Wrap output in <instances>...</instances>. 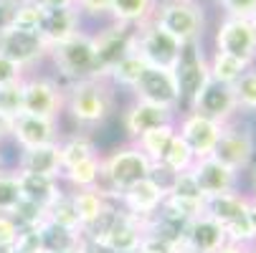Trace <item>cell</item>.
<instances>
[{
	"instance_id": "cell-1",
	"label": "cell",
	"mask_w": 256,
	"mask_h": 253,
	"mask_svg": "<svg viewBox=\"0 0 256 253\" xmlns=\"http://www.w3.org/2000/svg\"><path fill=\"white\" fill-rule=\"evenodd\" d=\"M64 112L71 117V122L84 129L99 127L114 112V86L106 79L68 84L64 89Z\"/></svg>"
},
{
	"instance_id": "cell-2",
	"label": "cell",
	"mask_w": 256,
	"mask_h": 253,
	"mask_svg": "<svg viewBox=\"0 0 256 253\" xmlns=\"http://www.w3.org/2000/svg\"><path fill=\"white\" fill-rule=\"evenodd\" d=\"M152 162L150 157L140 152V147L134 142L117 147L109 155H102V183L99 188L109 195V198H120L127 188H132L140 180L152 175Z\"/></svg>"
},
{
	"instance_id": "cell-3",
	"label": "cell",
	"mask_w": 256,
	"mask_h": 253,
	"mask_svg": "<svg viewBox=\"0 0 256 253\" xmlns=\"http://www.w3.org/2000/svg\"><path fill=\"white\" fill-rule=\"evenodd\" d=\"M48 58L68 84L86 81V79H104L102 71H99V63H96L94 41H92L89 30H79V33L71 35L68 41L48 48Z\"/></svg>"
},
{
	"instance_id": "cell-4",
	"label": "cell",
	"mask_w": 256,
	"mask_h": 253,
	"mask_svg": "<svg viewBox=\"0 0 256 253\" xmlns=\"http://www.w3.org/2000/svg\"><path fill=\"white\" fill-rule=\"evenodd\" d=\"M152 23H158L175 41L186 46L193 41H203L206 13L198 0H160L152 13Z\"/></svg>"
},
{
	"instance_id": "cell-5",
	"label": "cell",
	"mask_w": 256,
	"mask_h": 253,
	"mask_svg": "<svg viewBox=\"0 0 256 253\" xmlns=\"http://www.w3.org/2000/svg\"><path fill=\"white\" fill-rule=\"evenodd\" d=\"M213 157L221 160L224 165H228L236 172H246L254 160H256V137L251 132V127L246 122L231 119L228 124L221 127V137L216 142Z\"/></svg>"
},
{
	"instance_id": "cell-6",
	"label": "cell",
	"mask_w": 256,
	"mask_h": 253,
	"mask_svg": "<svg viewBox=\"0 0 256 253\" xmlns=\"http://www.w3.org/2000/svg\"><path fill=\"white\" fill-rule=\"evenodd\" d=\"M203 41H193L186 43L180 51V58L172 68L175 81H178V91H180V112H188L193 99L198 96V91L206 86V81L210 79L208 74V58L203 53Z\"/></svg>"
},
{
	"instance_id": "cell-7",
	"label": "cell",
	"mask_w": 256,
	"mask_h": 253,
	"mask_svg": "<svg viewBox=\"0 0 256 253\" xmlns=\"http://www.w3.org/2000/svg\"><path fill=\"white\" fill-rule=\"evenodd\" d=\"M182 43L175 41L168 30H162L158 23L148 20L144 25H137V38H134V53L148 63L158 68H175L180 58Z\"/></svg>"
},
{
	"instance_id": "cell-8",
	"label": "cell",
	"mask_w": 256,
	"mask_h": 253,
	"mask_svg": "<svg viewBox=\"0 0 256 253\" xmlns=\"http://www.w3.org/2000/svg\"><path fill=\"white\" fill-rule=\"evenodd\" d=\"M23 114L58 119L64 112V89L48 76H23Z\"/></svg>"
},
{
	"instance_id": "cell-9",
	"label": "cell",
	"mask_w": 256,
	"mask_h": 253,
	"mask_svg": "<svg viewBox=\"0 0 256 253\" xmlns=\"http://www.w3.org/2000/svg\"><path fill=\"white\" fill-rule=\"evenodd\" d=\"M134 38H137V28L124 25V23H114V20H112V25L92 33L96 63H99V71L104 79L127 53L134 51Z\"/></svg>"
},
{
	"instance_id": "cell-10",
	"label": "cell",
	"mask_w": 256,
	"mask_h": 253,
	"mask_svg": "<svg viewBox=\"0 0 256 253\" xmlns=\"http://www.w3.org/2000/svg\"><path fill=\"white\" fill-rule=\"evenodd\" d=\"M0 53L16 61L18 66L28 68L38 61L48 58V46L38 30H26L16 25H0Z\"/></svg>"
},
{
	"instance_id": "cell-11",
	"label": "cell",
	"mask_w": 256,
	"mask_h": 253,
	"mask_svg": "<svg viewBox=\"0 0 256 253\" xmlns=\"http://www.w3.org/2000/svg\"><path fill=\"white\" fill-rule=\"evenodd\" d=\"M213 51L236 56L246 63H256V33L246 18L226 15L213 33Z\"/></svg>"
},
{
	"instance_id": "cell-12",
	"label": "cell",
	"mask_w": 256,
	"mask_h": 253,
	"mask_svg": "<svg viewBox=\"0 0 256 253\" xmlns=\"http://www.w3.org/2000/svg\"><path fill=\"white\" fill-rule=\"evenodd\" d=\"M188 112L208 117V119H213L218 124H228L231 119H236L241 114L236 94H234V86L231 84H221V81H213V79L206 81V86L198 91V96L193 99Z\"/></svg>"
},
{
	"instance_id": "cell-13",
	"label": "cell",
	"mask_w": 256,
	"mask_h": 253,
	"mask_svg": "<svg viewBox=\"0 0 256 253\" xmlns=\"http://www.w3.org/2000/svg\"><path fill=\"white\" fill-rule=\"evenodd\" d=\"M132 96L150 101L165 109H175L180 112V91H178V81L170 68H158V66H148L142 71L140 81L132 86Z\"/></svg>"
},
{
	"instance_id": "cell-14",
	"label": "cell",
	"mask_w": 256,
	"mask_h": 253,
	"mask_svg": "<svg viewBox=\"0 0 256 253\" xmlns=\"http://www.w3.org/2000/svg\"><path fill=\"white\" fill-rule=\"evenodd\" d=\"M221 127L224 124H218V122H213L208 117H200L196 112H182L175 119L178 137L190 147V152H193L196 160L213 155L216 142H218V137H221Z\"/></svg>"
},
{
	"instance_id": "cell-15",
	"label": "cell",
	"mask_w": 256,
	"mask_h": 253,
	"mask_svg": "<svg viewBox=\"0 0 256 253\" xmlns=\"http://www.w3.org/2000/svg\"><path fill=\"white\" fill-rule=\"evenodd\" d=\"M165 198H168L165 185L158 183V180L150 175V177L140 180V183H134L132 188H127V190L117 198V203L122 205V210H127L130 215H134V218H140V221L148 223L152 215L160 210V205H162Z\"/></svg>"
},
{
	"instance_id": "cell-16",
	"label": "cell",
	"mask_w": 256,
	"mask_h": 253,
	"mask_svg": "<svg viewBox=\"0 0 256 253\" xmlns=\"http://www.w3.org/2000/svg\"><path fill=\"white\" fill-rule=\"evenodd\" d=\"M175 119H178L175 109H165V106L142 101V99H132V104L122 112V127H124L130 142H137L150 129H158L162 124H172Z\"/></svg>"
},
{
	"instance_id": "cell-17",
	"label": "cell",
	"mask_w": 256,
	"mask_h": 253,
	"mask_svg": "<svg viewBox=\"0 0 256 253\" xmlns=\"http://www.w3.org/2000/svg\"><path fill=\"white\" fill-rule=\"evenodd\" d=\"M190 172H193V175H196V180H198L203 198H210V195H221V193H234V190H238L241 172L231 170L228 165H224L221 160H216L213 155L196 160V162H193V167H190Z\"/></svg>"
},
{
	"instance_id": "cell-18",
	"label": "cell",
	"mask_w": 256,
	"mask_h": 253,
	"mask_svg": "<svg viewBox=\"0 0 256 253\" xmlns=\"http://www.w3.org/2000/svg\"><path fill=\"white\" fill-rule=\"evenodd\" d=\"M61 127L58 119H46V117H33V114H18L13 119V132L10 139L18 144L20 150H30V147H41V144H54L58 142Z\"/></svg>"
},
{
	"instance_id": "cell-19",
	"label": "cell",
	"mask_w": 256,
	"mask_h": 253,
	"mask_svg": "<svg viewBox=\"0 0 256 253\" xmlns=\"http://www.w3.org/2000/svg\"><path fill=\"white\" fill-rule=\"evenodd\" d=\"M82 30V10L79 8H54V10H44L41 23H38V33L46 41L48 48L68 41L74 33Z\"/></svg>"
},
{
	"instance_id": "cell-20",
	"label": "cell",
	"mask_w": 256,
	"mask_h": 253,
	"mask_svg": "<svg viewBox=\"0 0 256 253\" xmlns=\"http://www.w3.org/2000/svg\"><path fill=\"white\" fill-rule=\"evenodd\" d=\"M144 221L134 218V215H130L127 210H122L120 221L114 223V228L109 231L99 243H104L106 248H112L114 253H134L144 238Z\"/></svg>"
},
{
	"instance_id": "cell-21",
	"label": "cell",
	"mask_w": 256,
	"mask_h": 253,
	"mask_svg": "<svg viewBox=\"0 0 256 253\" xmlns=\"http://www.w3.org/2000/svg\"><path fill=\"white\" fill-rule=\"evenodd\" d=\"M186 241H188L193 253H213V251L221 248L228 238H226V231H224L221 223H216L213 218H208L206 213H200L188 223Z\"/></svg>"
},
{
	"instance_id": "cell-22",
	"label": "cell",
	"mask_w": 256,
	"mask_h": 253,
	"mask_svg": "<svg viewBox=\"0 0 256 253\" xmlns=\"http://www.w3.org/2000/svg\"><path fill=\"white\" fill-rule=\"evenodd\" d=\"M18 172V185L23 200H30L41 208H48L66 188L61 183V177H48V175H36V172Z\"/></svg>"
},
{
	"instance_id": "cell-23",
	"label": "cell",
	"mask_w": 256,
	"mask_h": 253,
	"mask_svg": "<svg viewBox=\"0 0 256 253\" xmlns=\"http://www.w3.org/2000/svg\"><path fill=\"white\" fill-rule=\"evenodd\" d=\"M203 213L216 223H221L224 228L248 213V195L246 193H221V195H210L203 198Z\"/></svg>"
},
{
	"instance_id": "cell-24",
	"label": "cell",
	"mask_w": 256,
	"mask_h": 253,
	"mask_svg": "<svg viewBox=\"0 0 256 253\" xmlns=\"http://www.w3.org/2000/svg\"><path fill=\"white\" fill-rule=\"evenodd\" d=\"M18 170L20 172H36V175H48V177H61L64 167H61L58 142L41 144V147H30V150H20Z\"/></svg>"
},
{
	"instance_id": "cell-25",
	"label": "cell",
	"mask_w": 256,
	"mask_h": 253,
	"mask_svg": "<svg viewBox=\"0 0 256 253\" xmlns=\"http://www.w3.org/2000/svg\"><path fill=\"white\" fill-rule=\"evenodd\" d=\"M38 233H41L44 253H74L84 243V233L79 228H64L48 221L38 226Z\"/></svg>"
},
{
	"instance_id": "cell-26",
	"label": "cell",
	"mask_w": 256,
	"mask_h": 253,
	"mask_svg": "<svg viewBox=\"0 0 256 253\" xmlns=\"http://www.w3.org/2000/svg\"><path fill=\"white\" fill-rule=\"evenodd\" d=\"M158 0H112L109 5V18L114 23H124V25H144L148 20H152Z\"/></svg>"
},
{
	"instance_id": "cell-27",
	"label": "cell",
	"mask_w": 256,
	"mask_h": 253,
	"mask_svg": "<svg viewBox=\"0 0 256 253\" xmlns=\"http://www.w3.org/2000/svg\"><path fill=\"white\" fill-rule=\"evenodd\" d=\"M61 183H66L68 190H89L99 188L102 183V155H94L84 162H76L61 172Z\"/></svg>"
},
{
	"instance_id": "cell-28",
	"label": "cell",
	"mask_w": 256,
	"mask_h": 253,
	"mask_svg": "<svg viewBox=\"0 0 256 253\" xmlns=\"http://www.w3.org/2000/svg\"><path fill=\"white\" fill-rule=\"evenodd\" d=\"M71 193V200H74V210L79 215V226L82 231L89 228L99 215L102 210L106 208V203L112 200L102 188H89V190H68Z\"/></svg>"
},
{
	"instance_id": "cell-29",
	"label": "cell",
	"mask_w": 256,
	"mask_h": 253,
	"mask_svg": "<svg viewBox=\"0 0 256 253\" xmlns=\"http://www.w3.org/2000/svg\"><path fill=\"white\" fill-rule=\"evenodd\" d=\"M58 152H61V167H71L76 162H84L94 155H99V147L94 144V139L86 134V132H74L68 137H61L58 139ZM61 170V172H64Z\"/></svg>"
},
{
	"instance_id": "cell-30",
	"label": "cell",
	"mask_w": 256,
	"mask_h": 253,
	"mask_svg": "<svg viewBox=\"0 0 256 253\" xmlns=\"http://www.w3.org/2000/svg\"><path fill=\"white\" fill-rule=\"evenodd\" d=\"M175 134H178V129H175V122H172V124H162V127H158V129L144 132L134 144L140 147V152H144V155L150 157V162H152V165H158V162L165 157L168 147L172 144Z\"/></svg>"
},
{
	"instance_id": "cell-31",
	"label": "cell",
	"mask_w": 256,
	"mask_h": 253,
	"mask_svg": "<svg viewBox=\"0 0 256 253\" xmlns=\"http://www.w3.org/2000/svg\"><path fill=\"white\" fill-rule=\"evenodd\" d=\"M251 63L236 58V56H228V53H221V51H213L210 58H208V74L213 81H221V84H236L238 76L248 68Z\"/></svg>"
},
{
	"instance_id": "cell-32",
	"label": "cell",
	"mask_w": 256,
	"mask_h": 253,
	"mask_svg": "<svg viewBox=\"0 0 256 253\" xmlns=\"http://www.w3.org/2000/svg\"><path fill=\"white\" fill-rule=\"evenodd\" d=\"M144 68H148V63H144V61L132 51V53H127L112 71H109L106 81L112 84L114 89H127V91H132V86L140 81V76H142Z\"/></svg>"
},
{
	"instance_id": "cell-33",
	"label": "cell",
	"mask_w": 256,
	"mask_h": 253,
	"mask_svg": "<svg viewBox=\"0 0 256 253\" xmlns=\"http://www.w3.org/2000/svg\"><path fill=\"white\" fill-rule=\"evenodd\" d=\"M168 198H175V200H182V203H196V205H203V193H200V185L190 170L186 172H175L168 183Z\"/></svg>"
},
{
	"instance_id": "cell-34",
	"label": "cell",
	"mask_w": 256,
	"mask_h": 253,
	"mask_svg": "<svg viewBox=\"0 0 256 253\" xmlns=\"http://www.w3.org/2000/svg\"><path fill=\"white\" fill-rule=\"evenodd\" d=\"M46 221L48 223H56V226H64V228H79V215L74 210V200H71V193L64 190L48 208H46Z\"/></svg>"
},
{
	"instance_id": "cell-35",
	"label": "cell",
	"mask_w": 256,
	"mask_h": 253,
	"mask_svg": "<svg viewBox=\"0 0 256 253\" xmlns=\"http://www.w3.org/2000/svg\"><path fill=\"white\" fill-rule=\"evenodd\" d=\"M234 94L238 101V112L256 114V63H251L238 76V81L234 84Z\"/></svg>"
},
{
	"instance_id": "cell-36",
	"label": "cell",
	"mask_w": 256,
	"mask_h": 253,
	"mask_svg": "<svg viewBox=\"0 0 256 253\" xmlns=\"http://www.w3.org/2000/svg\"><path fill=\"white\" fill-rule=\"evenodd\" d=\"M193 162H196V157H193L190 147H188V144L175 134L172 144L168 147L165 157H162L158 165H162L170 175H175V172H186V170H190V167H193Z\"/></svg>"
},
{
	"instance_id": "cell-37",
	"label": "cell",
	"mask_w": 256,
	"mask_h": 253,
	"mask_svg": "<svg viewBox=\"0 0 256 253\" xmlns=\"http://www.w3.org/2000/svg\"><path fill=\"white\" fill-rule=\"evenodd\" d=\"M41 15H44V8L36 5L33 0H23L18 3L10 15H8V25H16V28H26V30H38V23H41Z\"/></svg>"
},
{
	"instance_id": "cell-38",
	"label": "cell",
	"mask_w": 256,
	"mask_h": 253,
	"mask_svg": "<svg viewBox=\"0 0 256 253\" xmlns=\"http://www.w3.org/2000/svg\"><path fill=\"white\" fill-rule=\"evenodd\" d=\"M23 200L20 185H18V172L0 170V213H13V208Z\"/></svg>"
},
{
	"instance_id": "cell-39",
	"label": "cell",
	"mask_w": 256,
	"mask_h": 253,
	"mask_svg": "<svg viewBox=\"0 0 256 253\" xmlns=\"http://www.w3.org/2000/svg\"><path fill=\"white\" fill-rule=\"evenodd\" d=\"M13 221L18 223V228H38L44 221H46V208L36 205L30 200H20L16 208H13Z\"/></svg>"
},
{
	"instance_id": "cell-40",
	"label": "cell",
	"mask_w": 256,
	"mask_h": 253,
	"mask_svg": "<svg viewBox=\"0 0 256 253\" xmlns=\"http://www.w3.org/2000/svg\"><path fill=\"white\" fill-rule=\"evenodd\" d=\"M0 112L13 117V119L18 114H23V89H20V81L8 84V86H0Z\"/></svg>"
},
{
	"instance_id": "cell-41",
	"label": "cell",
	"mask_w": 256,
	"mask_h": 253,
	"mask_svg": "<svg viewBox=\"0 0 256 253\" xmlns=\"http://www.w3.org/2000/svg\"><path fill=\"white\" fill-rule=\"evenodd\" d=\"M224 231H226V238H228L231 243H238V246H251V243H256L248 215H244V218H238V221L228 223Z\"/></svg>"
},
{
	"instance_id": "cell-42",
	"label": "cell",
	"mask_w": 256,
	"mask_h": 253,
	"mask_svg": "<svg viewBox=\"0 0 256 253\" xmlns=\"http://www.w3.org/2000/svg\"><path fill=\"white\" fill-rule=\"evenodd\" d=\"M13 251L16 253H44V243H41L38 228H20Z\"/></svg>"
},
{
	"instance_id": "cell-43",
	"label": "cell",
	"mask_w": 256,
	"mask_h": 253,
	"mask_svg": "<svg viewBox=\"0 0 256 253\" xmlns=\"http://www.w3.org/2000/svg\"><path fill=\"white\" fill-rule=\"evenodd\" d=\"M226 15L231 18H251L256 13V0H218Z\"/></svg>"
},
{
	"instance_id": "cell-44",
	"label": "cell",
	"mask_w": 256,
	"mask_h": 253,
	"mask_svg": "<svg viewBox=\"0 0 256 253\" xmlns=\"http://www.w3.org/2000/svg\"><path fill=\"white\" fill-rule=\"evenodd\" d=\"M18 233H20V228H18V223L13 221V215L0 213V251L13 248V246H16Z\"/></svg>"
},
{
	"instance_id": "cell-45",
	"label": "cell",
	"mask_w": 256,
	"mask_h": 253,
	"mask_svg": "<svg viewBox=\"0 0 256 253\" xmlns=\"http://www.w3.org/2000/svg\"><path fill=\"white\" fill-rule=\"evenodd\" d=\"M23 76H26V68L18 66L16 61H10L8 56L0 53V86H8V84L23 81Z\"/></svg>"
},
{
	"instance_id": "cell-46",
	"label": "cell",
	"mask_w": 256,
	"mask_h": 253,
	"mask_svg": "<svg viewBox=\"0 0 256 253\" xmlns=\"http://www.w3.org/2000/svg\"><path fill=\"white\" fill-rule=\"evenodd\" d=\"M137 253H175V246L162 241V238H158V236H152V233H144Z\"/></svg>"
},
{
	"instance_id": "cell-47",
	"label": "cell",
	"mask_w": 256,
	"mask_h": 253,
	"mask_svg": "<svg viewBox=\"0 0 256 253\" xmlns=\"http://www.w3.org/2000/svg\"><path fill=\"white\" fill-rule=\"evenodd\" d=\"M109 5L112 0H76V8L82 10V15H109Z\"/></svg>"
},
{
	"instance_id": "cell-48",
	"label": "cell",
	"mask_w": 256,
	"mask_h": 253,
	"mask_svg": "<svg viewBox=\"0 0 256 253\" xmlns=\"http://www.w3.org/2000/svg\"><path fill=\"white\" fill-rule=\"evenodd\" d=\"M36 5H41L44 10H54V8H76V0H33Z\"/></svg>"
},
{
	"instance_id": "cell-49",
	"label": "cell",
	"mask_w": 256,
	"mask_h": 253,
	"mask_svg": "<svg viewBox=\"0 0 256 253\" xmlns=\"http://www.w3.org/2000/svg\"><path fill=\"white\" fill-rule=\"evenodd\" d=\"M10 132H13V117L0 112V142L3 139H10Z\"/></svg>"
},
{
	"instance_id": "cell-50",
	"label": "cell",
	"mask_w": 256,
	"mask_h": 253,
	"mask_svg": "<svg viewBox=\"0 0 256 253\" xmlns=\"http://www.w3.org/2000/svg\"><path fill=\"white\" fill-rule=\"evenodd\" d=\"M82 253H114L112 248H106L104 243H94V241H86L82 243Z\"/></svg>"
},
{
	"instance_id": "cell-51",
	"label": "cell",
	"mask_w": 256,
	"mask_h": 253,
	"mask_svg": "<svg viewBox=\"0 0 256 253\" xmlns=\"http://www.w3.org/2000/svg\"><path fill=\"white\" fill-rule=\"evenodd\" d=\"M246 248L248 246H238V243H231V241H226L218 251H213V253H246Z\"/></svg>"
},
{
	"instance_id": "cell-52",
	"label": "cell",
	"mask_w": 256,
	"mask_h": 253,
	"mask_svg": "<svg viewBox=\"0 0 256 253\" xmlns=\"http://www.w3.org/2000/svg\"><path fill=\"white\" fill-rule=\"evenodd\" d=\"M248 221H251V228H254V238H256V198L248 195Z\"/></svg>"
},
{
	"instance_id": "cell-53",
	"label": "cell",
	"mask_w": 256,
	"mask_h": 253,
	"mask_svg": "<svg viewBox=\"0 0 256 253\" xmlns=\"http://www.w3.org/2000/svg\"><path fill=\"white\" fill-rule=\"evenodd\" d=\"M248 172H251V198H256V160H254V165L248 167Z\"/></svg>"
},
{
	"instance_id": "cell-54",
	"label": "cell",
	"mask_w": 256,
	"mask_h": 253,
	"mask_svg": "<svg viewBox=\"0 0 256 253\" xmlns=\"http://www.w3.org/2000/svg\"><path fill=\"white\" fill-rule=\"evenodd\" d=\"M248 23H251V28H254V33H256V13H254V15L248 18Z\"/></svg>"
},
{
	"instance_id": "cell-55",
	"label": "cell",
	"mask_w": 256,
	"mask_h": 253,
	"mask_svg": "<svg viewBox=\"0 0 256 253\" xmlns=\"http://www.w3.org/2000/svg\"><path fill=\"white\" fill-rule=\"evenodd\" d=\"M246 253H256V243H251V246L246 248Z\"/></svg>"
},
{
	"instance_id": "cell-56",
	"label": "cell",
	"mask_w": 256,
	"mask_h": 253,
	"mask_svg": "<svg viewBox=\"0 0 256 253\" xmlns=\"http://www.w3.org/2000/svg\"><path fill=\"white\" fill-rule=\"evenodd\" d=\"M74 253H82V248H79V251H74Z\"/></svg>"
}]
</instances>
